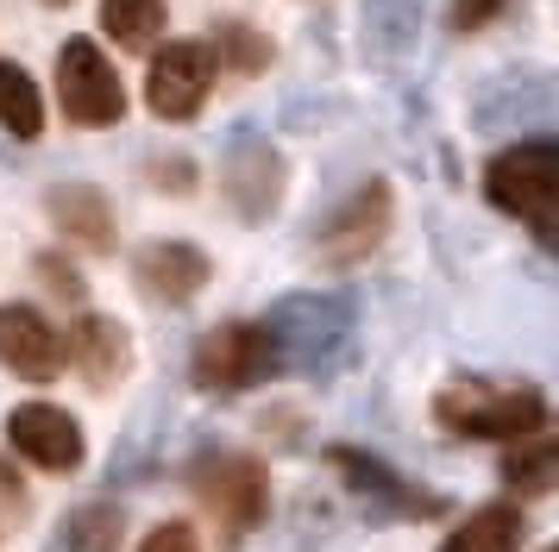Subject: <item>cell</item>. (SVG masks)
Returning <instances> with one entry per match:
<instances>
[{"label": "cell", "instance_id": "7a4b0ae2", "mask_svg": "<svg viewBox=\"0 0 559 552\" xmlns=\"http://www.w3.org/2000/svg\"><path fill=\"white\" fill-rule=\"evenodd\" d=\"M440 427L465 440H528L547 427V396L540 389H484V383H453L433 401Z\"/></svg>", "mask_w": 559, "mask_h": 552}, {"label": "cell", "instance_id": "6da1fadb", "mask_svg": "<svg viewBox=\"0 0 559 552\" xmlns=\"http://www.w3.org/2000/svg\"><path fill=\"white\" fill-rule=\"evenodd\" d=\"M484 195L497 201L503 214L534 226V239L540 245H554V201H559V157L547 139H522V145H509L490 157V170H484Z\"/></svg>", "mask_w": 559, "mask_h": 552}, {"label": "cell", "instance_id": "7402d4cb", "mask_svg": "<svg viewBox=\"0 0 559 552\" xmlns=\"http://www.w3.org/2000/svg\"><path fill=\"white\" fill-rule=\"evenodd\" d=\"M38 276H45V283H51V289H57V296H63V301H82V276L70 271V264H57L51 251L38 257Z\"/></svg>", "mask_w": 559, "mask_h": 552}, {"label": "cell", "instance_id": "3957f363", "mask_svg": "<svg viewBox=\"0 0 559 552\" xmlns=\"http://www.w3.org/2000/svg\"><path fill=\"white\" fill-rule=\"evenodd\" d=\"M277 351H283V339L271 333V326L227 321V326H214V333L195 339L189 376H195V389H221V396H233V389H258L264 376L277 371Z\"/></svg>", "mask_w": 559, "mask_h": 552}, {"label": "cell", "instance_id": "5b68a950", "mask_svg": "<svg viewBox=\"0 0 559 552\" xmlns=\"http://www.w3.org/2000/svg\"><path fill=\"white\" fill-rule=\"evenodd\" d=\"M57 100H63V120L76 125H120L127 120V88L114 63L102 57L95 38H63L57 50Z\"/></svg>", "mask_w": 559, "mask_h": 552}, {"label": "cell", "instance_id": "cb8c5ba5", "mask_svg": "<svg viewBox=\"0 0 559 552\" xmlns=\"http://www.w3.org/2000/svg\"><path fill=\"white\" fill-rule=\"evenodd\" d=\"M0 502H7V515H13V521L26 515V483H20V477L7 471V465H0Z\"/></svg>", "mask_w": 559, "mask_h": 552}, {"label": "cell", "instance_id": "e0dca14e", "mask_svg": "<svg viewBox=\"0 0 559 552\" xmlns=\"http://www.w3.org/2000/svg\"><path fill=\"white\" fill-rule=\"evenodd\" d=\"M102 25L114 45L152 50V38L164 32V0H102Z\"/></svg>", "mask_w": 559, "mask_h": 552}, {"label": "cell", "instance_id": "30bf717a", "mask_svg": "<svg viewBox=\"0 0 559 552\" xmlns=\"http://www.w3.org/2000/svg\"><path fill=\"white\" fill-rule=\"evenodd\" d=\"M132 276H139V289L152 301H170V308H182V301L202 296L207 283V251L202 245H182V239H157V245H145L139 257H132Z\"/></svg>", "mask_w": 559, "mask_h": 552}, {"label": "cell", "instance_id": "4fadbf2b", "mask_svg": "<svg viewBox=\"0 0 559 552\" xmlns=\"http://www.w3.org/2000/svg\"><path fill=\"white\" fill-rule=\"evenodd\" d=\"M333 471L353 477V490H365V496H378L383 508H396V515H415V521H428V515H440V496H428V490H415V483H403L396 471H383L371 452H353V446H333Z\"/></svg>", "mask_w": 559, "mask_h": 552}, {"label": "cell", "instance_id": "8992f818", "mask_svg": "<svg viewBox=\"0 0 559 552\" xmlns=\"http://www.w3.org/2000/svg\"><path fill=\"white\" fill-rule=\"evenodd\" d=\"M207 88H214V50L202 38H177L152 57V75H145V107L157 120H195L202 113Z\"/></svg>", "mask_w": 559, "mask_h": 552}, {"label": "cell", "instance_id": "ffe728a7", "mask_svg": "<svg viewBox=\"0 0 559 552\" xmlns=\"http://www.w3.org/2000/svg\"><path fill=\"white\" fill-rule=\"evenodd\" d=\"M503 477L515 496H547L554 490V446H528V452H509Z\"/></svg>", "mask_w": 559, "mask_h": 552}, {"label": "cell", "instance_id": "8fae6325", "mask_svg": "<svg viewBox=\"0 0 559 552\" xmlns=\"http://www.w3.org/2000/svg\"><path fill=\"white\" fill-rule=\"evenodd\" d=\"M63 358H76V371L88 389H114L120 376H127L132 364V339L120 321H107V314H82L76 333H70V346H63Z\"/></svg>", "mask_w": 559, "mask_h": 552}, {"label": "cell", "instance_id": "603a6c76", "mask_svg": "<svg viewBox=\"0 0 559 552\" xmlns=\"http://www.w3.org/2000/svg\"><path fill=\"white\" fill-rule=\"evenodd\" d=\"M503 13V0H453V25L459 32H478L484 20H497Z\"/></svg>", "mask_w": 559, "mask_h": 552}, {"label": "cell", "instance_id": "277c9868", "mask_svg": "<svg viewBox=\"0 0 559 552\" xmlns=\"http://www.w3.org/2000/svg\"><path fill=\"white\" fill-rule=\"evenodd\" d=\"M189 483H195V496L207 502V515L227 527V540L239 533H252L264 521V508H271V477L258 458L246 452H202L195 465H189Z\"/></svg>", "mask_w": 559, "mask_h": 552}, {"label": "cell", "instance_id": "d4e9b609", "mask_svg": "<svg viewBox=\"0 0 559 552\" xmlns=\"http://www.w3.org/2000/svg\"><path fill=\"white\" fill-rule=\"evenodd\" d=\"M45 7H70V0H45Z\"/></svg>", "mask_w": 559, "mask_h": 552}, {"label": "cell", "instance_id": "d6986e66", "mask_svg": "<svg viewBox=\"0 0 559 552\" xmlns=\"http://www.w3.org/2000/svg\"><path fill=\"white\" fill-rule=\"evenodd\" d=\"M207 50H214V63L227 57L239 75H258L264 63H271V38H264V32H252V25H239V20L214 25V45H207Z\"/></svg>", "mask_w": 559, "mask_h": 552}, {"label": "cell", "instance_id": "7c38bea8", "mask_svg": "<svg viewBox=\"0 0 559 552\" xmlns=\"http://www.w3.org/2000/svg\"><path fill=\"white\" fill-rule=\"evenodd\" d=\"M45 214L63 239H76L82 251H114V201L88 182H63L45 195Z\"/></svg>", "mask_w": 559, "mask_h": 552}, {"label": "cell", "instance_id": "ac0fdd59", "mask_svg": "<svg viewBox=\"0 0 559 552\" xmlns=\"http://www.w3.org/2000/svg\"><path fill=\"white\" fill-rule=\"evenodd\" d=\"M120 540H127V515L107 502H82L63 527V552H120Z\"/></svg>", "mask_w": 559, "mask_h": 552}, {"label": "cell", "instance_id": "2e32d148", "mask_svg": "<svg viewBox=\"0 0 559 552\" xmlns=\"http://www.w3.org/2000/svg\"><path fill=\"white\" fill-rule=\"evenodd\" d=\"M522 508H509V502H490V508H478V515H465V527H459L453 540L440 552H515L522 547Z\"/></svg>", "mask_w": 559, "mask_h": 552}, {"label": "cell", "instance_id": "52a82bcc", "mask_svg": "<svg viewBox=\"0 0 559 552\" xmlns=\"http://www.w3.org/2000/svg\"><path fill=\"white\" fill-rule=\"evenodd\" d=\"M7 440L20 458H32L38 471H76L82 465V427L57 408V401H20L7 415Z\"/></svg>", "mask_w": 559, "mask_h": 552}, {"label": "cell", "instance_id": "44dd1931", "mask_svg": "<svg viewBox=\"0 0 559 552\" xmlns=\"http://www.w3.org/2000/svg\"><path fill=\"white\" fill-rule=\"evenodd\" d=\"M139 552H202V540H195V527L189 521H164V527L145 533V547Z\"/></svg>", "mask_w": 559, "mask_h": 552}, {"label": "cell", "instance_id": "9c48e42d", "mask_svg": "<svg viewBox=\"0 0 559 552\" xmlns=\"http://www.w3.org/2000/svg\"><path fill=\"white\" fill-rule=\"evenodd\" d=\"M383 232H390V189H383V182H365V189L321 226V264H358V257H371Z\"/></svg>", "mask_w": 559, "mask_h": 552}, {"label": "cell", "instance_id": "9a60e30c", "mask_svg": "<svg viewBox=\"0 0 559 552\" xmlns=\"http://www.w3.org/2000/svg\"><path fill=\"white\" fill-rule=\"evenodd\" d=\"M0 125L13 139H38L45 132V95H38L32 70L13 63V57H0Z\"/></svg>", "mask_w": 559, "mask_h": 552}, {"label": "cell", "instance_id": "5bb4252c", "mask_svg": "<svg viewBox=\"0 0 559 552\" xmlns=\"http://www.w3.org/2000/svg\"><path fill=\"white\" fill-rule=\"evenodd\" d=\"M277 195H283V157L264 145H239L227 157V201L246 214V220H264L277 214Z\"/></svg>", "mask_w": 559, "mask_h": 552}, {"label": "cell", "instance_id": "ba28073f", "mask_svg": "<svg viewBox=\"0 0 559 552\" xmlns=\"http://www.w3.org/2000/svg\"><path fill=\"white\" fill-rule=\"evenodd\" d=\"M0 364L13 376H26V383H51V376H63V339H57V326L38 314V308H26V301H7L0 308Z\"/></svg>", "mask_w": 559, "mask_h": 552}]
</instances>
